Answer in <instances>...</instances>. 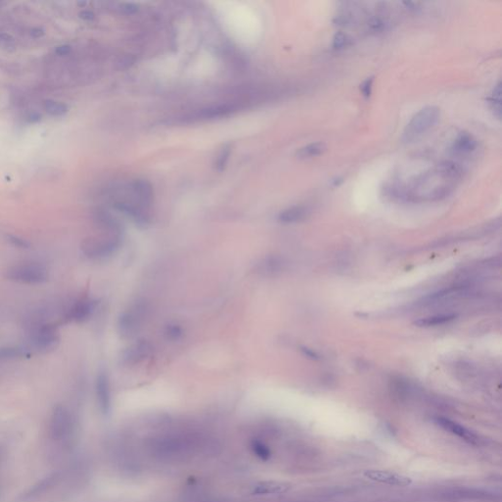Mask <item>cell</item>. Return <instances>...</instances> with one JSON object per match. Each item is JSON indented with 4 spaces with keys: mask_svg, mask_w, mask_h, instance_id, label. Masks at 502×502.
<instances>
[{
    "mask_svg": "<svg viewBox=\"0 0 502 502\" xmlns=\"http://www.w3.org/2000/svg\"><path fill=\"white\" fill-rule=\"evenodd\" d=\"M291 489V485L279 481H262L255 484L251 489L253 496H276L282 495Z\"/></svg>",
    "mask_w": 502,
    "mask_h": 502,
    "instance_id": "cell-13",
    "label": "cell"
},
{
    "mask_svg": "<svg viewBox=\"0 0 502 502\" xmlns=\"http://www.w3.org/2000/svg\"><path fill=\"white\" fill-rule=\"evenodd\" d=\"M231 111H232V107L231 106L225 105V106H218V107L206 109L201 114L204 117H219V116H223V115L228 114Z\"/></svg>",
    "mask_w": 502,
    "mask_h": 502,
    "instance_id": "cell-26",
    "label": "cell"
},
{
    "mask_svg": "<svg viewBox=\"0 0 502 502\" xmlns=\"http://www.w3.org/2000/svg\"><path fill=\"white\" fill-rule=\"evenodd\" d=\"M279 268V262L277 258L274 257H268L262 260L260 263H258L256 269L257 272L263 275L273 274L277 272Z\"/></svg>",
    "mask_w": 502,
    "mask_h": 502,
    "instance_id": "cell-21",
    "label": "cell"
},
{
    "mask_svg": "<svg viewBox=\"0 0 502 502\" xmlns=\"http://www.w3.org/2000/svg\"><path fill=\"white\" fill-rule=\"evenodd\" d=\"M7 240L10 242L11 245L21 248V249H28L31 246V243L27 239H25L19 235H16V234H8Z\"/></svg>",
    "mask_w": 502,
    "mask_h": 502,
    "instance_id": "cell-28",
    "label": "cell"
},
{
    "mask_svg": "<svg viewBox=\"0 0 502 502\" xmlns=\"http://www.w3.org/2000/svg\"><path fill=\"white\" fill-rule=\"evenodd\" d=\"M463 168L453 161H443L415 177L403 191L412 201H435L448 196L463 179Z\"/></svg>",
    "mask_w": 502,
    "mask_h": 502,
    "instance_id": "cell-1",
    "label": "cell"
},
{
    "mask_svg": "<svg viewBox=\"0 0 502 502\" xmlns=\"http://www.w3.org/2000/svg\"><path fill=\"white\" fill-rule=\"evenodd\" d=\"M0 42L5 44H13L14 38L7 33H0Z\"/></svg>",
    "mask_w": 502,
    "mask_h": 502,
    "instance_id": "cell-33",
    "label": "cell"
},
{
    "mask_svg": "<svg viewBox=\"0 0 502 502\" xmlns=\"http://www.w3.org/2000/svg\"><path fill=\"white\" fill-rule=\"evenodd\" d=\"M133 188L137 195L139 207L143 210L148 208L153 199V190L151 184L145 180H137L133 184Z\"/></svg>",
    "mask_w": 502,
    "mask_h": 502,
    "instance_id": "cell-15",
    "label": "cell"
},
{
    "mask_svg": "<svg viewBox=\"0 0 502 502\" xmlns=\"http://www.w3.org/2000/svg\"><path fill=\"white\" fill-rule=\"evenodd\" d=\"M95 394L101 413L108 415L111 410V389L108 376L105 373H99L96 377Z\"/></svg>",
    "mask_w": 502,
    "mask_h": 502,
    "instance_id": "cell-11",
    "label": "cell"
},
{
    "mask_svg": "<svg viewBox=\"0 0 502 502\" xmlns=\"http://www.w3.org/2000/svg\"><path fill=\"white\" fill-rule=\"evenodd\" d=\"M76 431L72 412L65 405H56L50 415L48 437L56 446L66 448L73 441Z\"/></svg>",
    "mask_w": 502,
    "mask_h": 502,
    "instance_id": "cell-2",
    "label": "cell"
},
{
    "mask_svg": "<svg viewBox=\"0 0 502 502\" xmlns=\"http://www.w3.org/2000/svg\"><path fill=\"white\" fill-rule=\"evenodd\" d=\"M436 422L445 431L452 434L453 436H456L458 438H460L461 440L467 442L468 444L478 445L479 442H480L479 437L475 433H473L472 431L468 430L467 428L461 426L460 424H458V423L454 422V421H451V420L446 419V418L440 417V418L436 419Z\"/></svg>",
    "mask_w": 502,
    "mask_h": 502,
    "instance_id": "cell-12",
    "label": "cell"
},
{
    "mask_svg": "<svg viewBox=\"0 0 502 502\" xmlns=\"http://www.w3.org/2000/svg\"><path fill=\"white\" fill-rule=\"evenodd\" d=\"M31 352L29 349L20 346H1L0 347V361L16 360L25 357H30Z\"/></svg>",
    "mask_w": 502,
    "mask_h": 502,
    "instance_id": "cell-17",
    "label": "cell"
},
{
    "mask_svg": "<svg viewBox=\"0 0 502 502\" xmlns=\"http://www.w3.org/2000/svg\"><path fill=\"white\" fill-rule=\"evenodd\" d=\"M454 318H455L454 315H438L418 320L414 324L418 327H433L449 323L450 321L454 320Z\"/></svg>",
    "mask_w": 502,
    "mask_h": 502,
    "instance_id": "cell-19",
    "label": "cell"
},
{
    "mask_svg": "<svg viewBox=\"0 0 502 502\" xmlns=\"http://www.w3.org/2000/svg\"><path fill=\"white\" fill-rule=\"evenodd\" d=\"M363 476L369 481L391 487H408L413 483L407 476L386 470H367Z\"/></svg>",
    "mask_w": 502,
    "mask_h": 502,
    "instance_id": "cell-8",
    "label": "cell"
},
{
    "mask_svg": "<svg viewBox=\"0 0 502 502\" xmlns=\"http://www.w3.org/2000/svg\"><path fill=\"white\" fill-rule=\"evenodd\" d=\"M327 150V145L324 142H312L301 148L296 152V157L299 159H309L322 155Z\"/></svg>",
    "mask_w": 502,
    "mask_h": 502,
    "instance_id": "cell-18",
    "label": "cell"
},
{
    "mask_svg": "<svg viewBox=\"0 0 502 502\" xmlns=\"http://www.w3.org/2000/svg\"><path fill=\"white\" fill-rule=\"evenodd\" d=\"M351 43H352V41L349 36H347L344 33L339 32V33H336L334 37L333 47L335 50H340V49H343V48L350 46Z\"/></svg>",
    "mask_w": 502,
    "mask_h": 502,
    "instance_id": "cell-25",
    "label": "cell"
},
{
    "mask_svg": "<svg viewBox=\"0 0 502 502\" xmlns=\"http://www.w3.org/2000/svg\"><path fill=\"white\" fill-rule=\"evenodd\" d=\"M45 108L46 112L54 117H60L65 115L68 112V106L60 101L56 100H46L45 102Z\"/></svg>",
    "mask_w": 502,
    "mask_h": 502,
    "instance_id": "cell-20",
    "label": "cell"
},
{
    "mask_svg": "<svg viewBox=\"0 0 502 502\" xmlns=\"http://www.w3.org/2000/svg\"><path fill=\"white\" fill-rule=\"evenodd\" d=\"M28 341L30 348L39 353H49L55 350L60 342L56 325L52 323L32 324Z\"/></svg>",
    "mask_w": 502,
    "mask_h": 502,
    "instance_id": "cell-5",
    "label": "cell"
},
{
    "mask_svg": "<svg viewBox=\"0 0 502 502\" xmlns=\"http://www.w3.org/2000/svg\"><path fill=\"white\" fill-rule=\"evenodd\" d=\"M146 307L143 303L138 302L125 310L118 320V330L123 336H132L140 327Z\"/></svg>",
    "mask_w": 502,
    "mask_h": 502,
    "instance_id": "cell-7",
    "label": "cell"
},
{
    "mask_svg": "<svg viewBox=\"0 0 502 502\" xmlns=\"http://www.w3.org/2000/svg\"><path fill=\"white\" fill-rule=\"evenodd\" d=\"M368 27L370 30L374 31V32H377V31H382L385 27V23L384 21L379 18V17H373L369 20L368 22Z\"/></svg>",
    "mask_w": 502,
    "mask_h": 502,
    "instance_id": "cell-30",
    "label": "cell"
},
{
    "mask_svg": "<svg viewBox=\"0 0 502 502\" xmlns=\"http://www.w3.org/2000/svg\"><path fill=\"white\" fill-rule=\"evenodd\" d=\"M373 83H374V78H368L367 80H365L361 85H360V92L362 93V95L365 97V98H369L372 94V90H373Z\"/></svg>",
    "mask_w": 502,
    "mask_h": 502,
    "instance_id": "cell-29",
    "label": "cell"
},
{
    "mask_svg": "<svg viewBox=\"0 0 502 502\" xmlns=\"http://www.w3.org/2000/svg\"><path fill=\"white\" fill-rule=\"evenodd\" d=\"M72 48L71 46H68V45H61V46H57L55 48V52L56 54L60 55V56H63V55H67L71 52Z\"/></svg>",
    "mask_w": 502,
    "mask_h": 502,
    "instance_id": "cell-31",
    "label": "cell"
},
{
    "mask_svg": "<svg viewBox=\"0 0 502 502\" xmlns=\"http://www.w3.org/2000/svg\"><path fill=\"white\" fill-rule=\"evenodd\" d=\"M440 117L441 110L436 106H427L421 109L406 125L401 137L402 141L410 143L417 140L437 125Z\"/></svg>",
    "mask_w": 502,
    "mask_h": 502,
    "instance_id": "cell-4",
    "label": "cell"
},
{
    "mask_svg": "<svg viewBox=\"0 0 502 502\" xmlns=\"http://www.w3.org/2000/svg\"><path fill=\"white\" fill-rule=\"evenodd\" d=\"M478 147V141L468 132H461L455 137L451 150L457 155H467L474 152Z\"/></svg>",
    "mask_w": 502,
    "mask_h": 502,
    "instance_id": "cell-14",
    "label": "cell"
},
{
    "mask_svg": "<svg viewBox=\"0 0 502 502\" xmlns=\"http://www.w3.org/2000/svg\"><path fill=\"white\" fill-rule=\"evenodd\" d=\"M122 245V233L108 232L103 236L86 239L82 245V253L91 260H103L114 255Z\"/></svg>",
    "mask_w": 502,
    "mask_h": 502,
    "instance_id": "cell-3",
    "label": "cell"
},
{
    "mask_svg": "<svg viewBox=\"0 0 502 502\" xmlns=\"http://www.w3.org/2000/svg\"><path fill=\"white\" fill-rule=\"evenodd\" d=\"M250 447H251V450L252 452L258 457L259 459L263 460V461H267L270 457H271V450L270 448L262 442L258 441V440H254L251 442V445H250Z\"/></svg>",
    "mask_w": 502,
    "mask_h": 502,
    "instance_id": "cell-22",
    "label": "cell"
},
{
    "mask_svg": "<svg viewBox=\"0 0 502 502\" xmlns=\"http://www.w3.org/2000/svg\"><path fill=\"white\" fill-rule=\"evenodd\" d=\"M164 334L168 339L178 340L183 335V330L178 325H168L165 329Z\"/></svg>",
    "mask_w": 502,
    "mask_h": 502,
    "instance_id": "cell-27",
    "label": "cell"
},
{
    "mask_svg": "<svg viewBox=\"0 0 502 502\" xmlns=\"http://www.w3.org/2000/svg\"><path fill=\"white\" fill-rule=\"evenodd\" d=\"M96 306H97L96 300L89 297L81 298L67 310L64 319L67 322H73L78 324L84 323L92 317V314L96 309Z\"/></svg>",
    "mask_w": 502,
    "mask_h": 502,
    "instance_id": "cell-9",
    "label": "cell"
},
{
    "mask_svg": "<svg viewBox=\"0 0 502 502\" xmlns=\"http://www.w3.org/2000/svg\"><path fill=\"white\" fill-rule=\"evenodd\" d=\"M31 36L35 39H39V38H42L45 36V31L41 28H35L31 31Z\"/></svg>",
    "mask_w": 502,
    "mask_h": 502,
    "instance_id": "cell-34",
    "label": "cell"
},
{
    "mask_svg": "<svg viewBox=\"0 0 502 502\" xmlns=\"http://www.w3.org/2000/svg\"><path fill=\"white\" fill-rule=\"evenodd\" d=\"M8 280L22 284H42L49 279V272L46 266L40 263H22L9 267L5 271Z\"/></svg>",
    "mask_w": 502,
    "mask_h": 502,
    "instance_id": "cell-6",
    "label": "cell"
},
{
    "mask_svg": "<svg viewBox=\"0 0 502 502\" xmlns=\"http://www.w3.org/2000/svg\"><path fill=\"white\" fill-rule=\"evenodd\" d=\"M152 349L151 344L146 340H138L123 351L121 361L125 366L137 365L151 355Z\"/></svg>",
    "mask_w": 502,
    "mask_h": 502,
    "instance_id": "cell-10",
    "label": "cell"
},
{
    "mask_svg": "<svg viewBox=\"0 0 502 502\" xmlns=\"http://www.w3.org/2000/svg\"><path fill=\"white\" fill-rule=\"evenodd\" d=\"M308 209L304 206H293L279 215V221L284 224L297 223L304 220L308 215Z\"/></svg>",
    "mask_w": 502,
    "mask_h": 502,
    "instance_id": "cell-16",
    "label": "cell"
},
{
    "mask_svg": "<svg viewBox=\"0 0 502 502\" xmlns=\"http://www.w3.org/2000/svg\"><path fill=\"white\" fill-rule=\"evenodd\" d=\"M230 151H231V147L229 144L225 145L222 150L220 151L218 157H217V160H216V163H215V168L217 171L219 172H222L225 167H226V164L228 162V157L230 155Z\"/></svg>",
    "mask_w": 502,
    "mask_h": 502,
    "instance_id": "cell-24",
    "label": "cell"
},
{
    "mask_svg": "<svg viewBox=\"0 0 502 502\" xmlns=\"http://www.w3.org/2000/svg\"><path fill=\"white\" fill-rule=\"evenodd\" d=\"M490 104L492 106V110L495 111V114L499 118H501V116H502V84L501 83L494 90L493 95L490 98Z\"/></svg>",
    "mask_w": 502,
    "mask_h": 502,
    "instance_id": "cell-23",
    "label": "cell"
},
{
    "mask_svg": "<svg viewBox=\"0 0 502 502\" xmlns=\"http://www.w3.org/2000/svg\"><path fill=\"white\" fill-rule=\"evenodd\" d=\"M123 9L125 11H127L128 13H134L137 11V6L135 4H132V3H126L123 5Z\"/></svg>",
    "mask_w": 502,
    "mask_h": 502,
    "instance_id": "cell-35",
    "label": "cell"
},
{
    "mask_svg": "<svg viewBox=\"0 0 502 502\" xmlns=\"http://www.w3.org/2000/svg\"><path fill=\"white\" fill-rule=\"evenodd\" d=\"M80 18H82L85 21H92L94 19V14L90 10H83L80 12Z\"/></svg>",
    "mask_w": 502,
    "mask_h": 502,
    "instance_id": "cell-32",
    "label": "cell"
}]
</instances>
